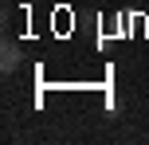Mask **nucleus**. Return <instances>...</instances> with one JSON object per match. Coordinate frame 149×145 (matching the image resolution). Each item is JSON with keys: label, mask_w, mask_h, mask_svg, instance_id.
I'll use <instances>...</instances> for the list:
<instances>
[{"label": "nucleus", "mask_w": 149, "mask_h": 145, "mask_svg": "<svg viewBox=\"0 0 149 145\" xmlns=\"http://www.w3.org/2000/svg\"><path fill=\"white\" fill-rule=\"evenodd\" d=\"M24 63V47L16 43V39H4V47H0V71L4 75H16Z\"/></svg>", "instance_id": "obj_1"}]
</instances>
